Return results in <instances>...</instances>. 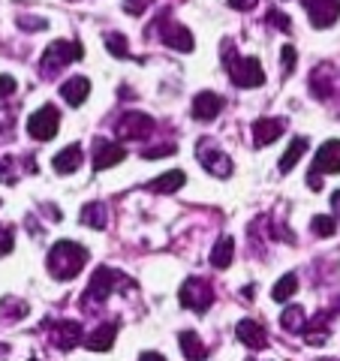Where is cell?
<instances>
[{"label":"cell","instance_id":"obj_19","mask_svg":"<svg viewBox=\"0 0 340 361\" xmlns=\"http://www.w3.org/2000/svg\"><path fill=\"white\" fill-rule=\"evenodd\" d=\"M82 160H85V151L78 148V145H70V148H63V151L51 160V169H54L58 175H70V172H75V169L82 166Z\"/></svg>","mask_w":340,"mask_h":361},{"label":"cell","instance_id":"obj_8","mask_svg":"<svg viewBox=\"0 0 340 361\" xmlns=\"http://www.w3.org/2000/svg\"><path fill=\"white\" fill-rule=\"evenodd\" d=\"M151 130H154V121L148 115H142V111H127L118 123V135L123 142H142L151 135Z\"/></svg>","mask_w":340,"mask_h":361},{"label":"cell","instance_id":"obj_36","mask_svg":"<svg viewBox=\"0 0 340 361\" xmlns=\"http://www.w3.org/2000/svg\"><path fill=\"white\" fill-rule=\"evenodd\" d=\"M9 166H13V160H4V163H0V180H4V184H16L18 175L9 172Z\"/></svg>","mask_w":340,"mask_h":361},{"label":"cell","instance_id":"obj_16","mask_svg":"<svg viewBox=\"0 0 340 361\" xmlns=\"http://www.w3.org/2000/svg\"><path fill=\"white\" fill-rule=\"evenodd\" d=\"M115 334H118V322H106L85 337V346L94 349V353H106V349L115 346Z\"/></svg>","mask_w":340,"mask_h":361},{"label":"cell","instance_id":"obj_15","mask_svg":"<svg viewBox=\"0 0 340 361\" xmlns=\"http://www.w3.org/2000/svg\"><path fill=\"white\" fill-rule=\"evenodd\" d=\"M283 130H286V123H283L280 118H262V121L253 123V142L259 145V148H265V145L280 139Z\"/></svg>","mask_w":340,"mask_h":361},{"label":"cell","instance_id":"obj_11","mask_svg":"<svg viewBox=\"0 0 340 361\" xmlns=\"http://www.w3.org/2000/svg\"><path fill=\"white\" fill-rule=\"evenodd\" d=\"M313 27H332L340 16V0H304Z\"/></svg>","mask_w":340,"mask_h":361},{"label":"cell","instance_id":"obj_2","mask_svg":"<svg viewBox=\"0 0 340 361\" xmlns=\"http://www.w3.org/2000/svg\"><path fill=\"white\" fill-rule=\"evenodd\" d=\"M223 63H226V70H229L232 82L238 87H259V85H265L262 63H259L256 58H238L235 49H232V42H226V49H223Z\"/></svg>","mask_w":340,"mask_h":361},{"label":"cell","instance_id":"obj_17","mask_svg":"<svg viewBox=\"0 0 340 361\" xmlns=\"http://www.w3.org/2000/svg\"><path fill=\"white\" fill-rule=\"evenodd\" d=\"M238 337H241V343L244 346H250V349H265L268 346V334H265V329L259 322H253V319H241L238 322Z\"/></svg>","mask_w":340,"mask_h":361},{"label":"cell","instance_id":"obj_33","mask_svg":"<svg viewBox=\"0 0 340 361\" xmlns=\"http://www.w3.org/2000/svg\"><path fill=\"white\" fill-rule=\"evenodd\" d=\"M9 250H13V229L0 223V256L9 253Z\"/></svg>","mask_w":340,"mask_h":361},{"label":"cell","instance_id":"obj_42","mask_svg":"<svg viewBox=\"0 0 340 361\" xmlns=\"http://www.w3.org/2000/svg\"><path fill=\"white\" fill-rule=\"evenodd\" d=\"M320 361H337V358H320Z\"/></svg>","mask_w":340,"mask_h":361},{"label":"cell","instance_id":"obj_9","mask_svg":"<svg viewBox=\"0 0 340 361\" xmlns=\"http://www.w3.org/2000/svg\"><path fill=\"white\" fill-rule=\"evenodd\" d=\"M160 25V39L169 45V49H175V51H193V33L184 27V25H178V21H157Z\"/></svg>","mask_w":340,"mask_h":361},{"label":"cell","instance_id":"obj_25","mask_svg":"<svg viewBox=\"0 0 340 361\" xmlns=\"http://www.w3.org/2000/svg\"><path fill=\"white\" fill-rule=\"evenodd\" d=\"M298 292V277L296 274H283L277 283H274V292H271V298L274 301H289L292 295Z\"/></svg>","mask_w":340,"mask_h":361},{"label":"cell","instance_id":"obj_26","mask_svg":"<svg viewBox=\"0 0 340 361\" xmlns=\"http://www.w3.org/2000/svg\"><path fill=\"white\" fill-rule=\"evenodd\" d=\"M301 331H304V337H308V343H313V346L325 343L328 341V316H320V319L310 322L308 329H301Z\"/></svg>","mask_w":340,"mask_h":361},{"label":"cell","instance_id":"obj_12","mask_svg":"<svg viewBox=\"0 0 340 361\" xmlns=\"http://www.w3.org/2000/svg\"><path fill=\"white\" fill-rule=\"evenodd\" d=\"M313 172H320V175H337V172H340V142H337V139L325 142L322 148L316 151Z\"/></svg>","mask_w":340,"mask_h":361},{"label":"cell","instance_id":"obj_7","mask_svg":"<svg viewBox=\"0 0 340 361\" xmlns=\"http://www.w3.org/2000/svg\"><path fill=\"white\" fill-rule=\"evenodd\" d=\"M196 160L205 166L211 175H217V178H229V175H232V160H229V157H226L211 139H202V142L196 145Z\"/></svg>","mask_w":340,"mask_h":361},{"label":"cell","instance_id":"obj_34","mask_svg":"<svg viewBox=\"0 0 340 361\" xmlns=\"http://www.w3.org/2000/svg\"><path fill=\"white\" fill-rule=\"evenodd\" d=\"M175 151H178L175 145H163V148H145L142 157L145 160H157V157H166V154H175Z\"/></svg>","mask_w":340,"mask_h":361},{"label":"cell","instance_id":"obj_37","mask_svg":"<svg viewBox=\"0 0 340 361\" xmlns=\"http://www.w3.org/2000/svg\"><path fill=\"white\" fill-rule=\"evenodd\" d=\"M229 6H232V9H253L256 0H229Z\"/></svg>","mask_w":340,"mask_h":361},{"label":"cell","instance_id":"obj_18","mask_svg":"<svg viewBox=\"0 0 340 361\" xmlns=\"http://www.w3.org/2000/svg\"><path fill=\"white\" fill-rule=\"evenodd\" d=\"M87 94H90V82L85 75H73V78H66V82L61 85V97L70 106H82L87 99Z\"/></svg>","mask_w":340,"mask_h":361},{"label":"cell","instance_id":"obj_23","mask_svg":"<svg viewBox=\"0 0 340 361\" xmlns=\"http://www.w3.org/2000/svg\"><path fill=\"white\" fill-rule=\"evenodd\" d=\"M232 256H235V241L232 238H220L211 250V265L214 268H229L232 265Z\"/></svg>","mask_w":340,"mask_h":361},{"label":"cell","instance_id":"obj_40","mask_svg":"<svg viewBox=\"0 0 340 361\" xmlns=\"http://www.w3.org/2000/svg\"><path fill=\"white\" fill-rule=\"evenodd\" d=\"M332 208H334V214H337V217H340V190H337V193L332 196Z\"/></svg>","mask_w":340,"mask_h":361},{"label":"cell","instance_id":"obj_10","mask_svg":"<svg viewBox=\"0 0 340 361\" xmlns=\"http://www.w3.org/2000/svg\"><path fill=\"white\" fill-rule=\"evenodd\" d=\"M49 341L66 353V349H73L75 343H82V341H85V331H82V325L73 322V319L51 322V337H49Z\"/></svg>","mask_w":340,"mask_h":361},{"label":"cell","instance_id":"obj_1","mask_svg":"<svg viewBox=\"0 0 340 361\" xmlns=\"http://www.w3.org/2000/svg\"><path fill=\"white\" fill-rule=\"evenodd\" d=\"M87 265V250L70 238H61L49 250V274L54 280H73Z\"/></svg>","mask_w":340,"mask_h":361},{"label":"cell","instance_id":"obj_27","mask_svg":"<svg viewBox=\"0 0 340 361\" xmlns=\"http://www.w3.org/2000/svg\"><path fill=\"white\" fill-rule=\"evenodd\" d=\"M280 325L286 331H301L304 329V310L301 307H286L280 316Z\"/></svg>","mask_w":340,"mask_h":361},{"label":"cell","instance_id":"obj_21","mask_svg":"<svg viewBox=\"0 0 340 361\" xmlns=\"http://www.w3.org/2000/svg\"><path fill=\"white\" fill-rule=\"evenodd\" d=\"M82 223L90 226V229H106L109 208L103 205V202H87V205L82 208Z\"/></svg>","mask_w":340,"mask_h":361},{"label":"cell","instance_id":"obj_38","mask_svg":"<svg viewBox=\"0 0 340 361\" xmlns=\"http://www.w3.org/2000/svg\"><path fill=\"white\" fill-rule=\"evenodd\" d=\"M308 184H310L313 190H320V187H322V175H320V172H310V175H308Z\"/></svg>","mask_w":340,"mask_h":361},{"label":"cell","instance_id":"obj_28","mask_svg":"<svg viewBox=\"0 0 340 361\" xmlns=\"http://www.w3.org/2000/svg\"><path fill=\"white\" fill-rule=\"evenodd\" d=\"M337 232V220L328 217V214H316L313 217V235H320V238H332Z\"/></svg>","mask_w":340,"mask_h":361},{"label":"cell","instance_id":"obj_31","mask_svg":"<svg viewBox=\"0 0 340 361\" xmlns=\"http://www.w3.org/2000/svg\"><path fill=\"white\" fill-rule=\"evenodd\" d=\"M280 61H283V75H289L292 70H296V61H298V54L292 45H283L280 49Z\"/></svg>","mask_w":340,"mask_h":361},{"label":"cell","instance_id":"obj_14","mask_svg":"<svg viewBox=\"0 0 340 361\" xmlns=\"http://www.w3.org/2000/svg\"><path fill=\"white\" fill-rule=\"evenodd\" d=\"M220 109H223V99L217 94H211V90H202L193 99V118L196 121H214L220 115Z\"/></svg>","mask_w":340,"mask_h":361},{"label":"cell","instance_id":"obj_6","mask_svg":"<svg viewBox=\"0 0 340 361\" xmlns=\"http://www.w3.org/2000/svg\"><path fill=\"white\" fill-rule=\"evenodd\" d=\"M178 298H181V304H184V307L196 310V313H205V310L211 307V304H214V289H211L208 280H202V277H190L187 283L181 286Z\"/></svg>","mask_w":340,"mask_h":361},{"label":"cell","instance_id":"obj_43","mask_svg":"<svg viewBox=\"0 0 340 361\" xmlns=\"http://www.w3.org/2000/svg\"><path fill=\"white\" fill-rule=\"evenodd\" d=\"M30 361H37V358H30Z\"/></svg>","mask_w":340,"mask_h":361},{"label":"cell","instance_id":"obj_41","mask_svg":"<svg viewBox=\"0 0 340 361\" xmlns=\"http://www.w3.org/2000/svg\"><path fill=\"white\" fill-rule=\"evenodd\" d=\"M6 355H9V346H6V343H0V361H6Z\"/></svg>","mask_w":340,"mask_h":361},{"label":"cell","instance_id":"obj_3","mask_svg":"<svg viewBox=\"0 0 340 361\" xmlns=\"http://www.w3.org/2000/svg\"><path fill=\"white\" fill-rule=\"evenodd\" d=\"M61 130V111L54 109L51 103L49 106H40L33 115L28 118V135L30 139H37V142H49L54 139Z\"/></svg>","mask_w":340,"mask_h":361},{"label":"cell","instance_id":"obj_29","mask_svg":"<svg viewBox=\"0 0 340 361\" xmlns=\"http://www.w3.org/2000/svg\"><path fill=\"white\" fill-rule=\"evenodd\" d=\"M106 49L115 54V58H130V49H127V39L121 33H109L106 37Z\"/></svg>","mask_w":340,"mask_h":361},{"label":"cell","instance_id":"obj_20","mask_svg":"<svg viewBox=\"0 0 340 361\" xmlns=\"http://www.w3.org/2000/svg\"><path fill=\"white\" fill-rule=\"evenodd\" d=\"M187 184V175L181 169H172V172H163L160 178H154L148 184V193H178L181 187Z\"/></svg>","mask_w":340,"mask_h":361},{"label":"cell","instance_id":"obj_35","mask_svg":"<svg viewBox=\"0 0 340 361\" xmlns=\"http://www.w3.org/2000/svg\"><path fill=\"white\" fill-rule=\"evenodd\" d=\"M16 94V78L13 75H0V99L13 97Z\"/></svg>","mask_w":340,"mask_h":361},{"label":"cell","instance_id":"obj_22","mask_svg":"<svg viewBox=\"0 0 340 361\" xmlns=\"http://www.w3.org/2000/svg\"><path fill=\"white\" fill-rule=\"evenodd\" d=\"M178 343H181V349H184V355H187L190 361H205L208 349H205V343H202V341H199V337L193 334V331H181Z\"/></svg>","mask_w":340,"mask_h":361},{"label":"cell","instance_id":"obj_4","mask_svg":"<svg viewBox=\"0 0 340 361\" xmlns=\"http://www.w3.org/2000/svg\"><path fill=\"white\" fill-rule=\"evenodd\" d=\"M82 54L85 51H82V45H78V42H63V39L51 42L49 49H45V54H42V73L45 75H54L58 70H63L66 63L78 61Z\"/></svg>","mask_w":340,"mask_h":361},{"label":"cell","instance_id":"obj_13","mask_svg":"<svg viewBox=\"0 0 340 361\" xmlns=\"http://www.w3.org/2000/svg\"><path fill=\"white\" fill-rule=\"evenodd\" d=\"M123 157H127V151H123V145H115V142H106L99 139L97 148H94V169L97 172H103V169H111L118 166Z\"/></svg>","mask_w":340,"mask_h":361},{"label":"cell","instance_id":"obj_24","mask_svg":"<svg viewBox=\"0 0 340 361\" xmlns=\"http://www.w3.org/2000/svg\"><path fill=\"white\" fill-rule=\"evenodd\" d=\"M304 151H308V139L304 135H298V139H292V145L286 148V154L280 157V172H289L292 166H296L301 157H304Z\"/></svg>","mask_w":340,"mask_h":361},{"label":"cell","instance_id":"obj_30","mask_svg":"<svg viewBox=\"0 0 340 361\" xmlns=\"http://www.w3.org/2000/svg\"><path fill=\"white\" fill-rule=\"evenodd\" d=\"M265 21H271V25H274L277 30H283V33H289V30H292V18H289V16H283V13H277V9H268Z\"/></svg>","mask_w":340,"mask_h":361},{"label":"cell","instance_id":"obj_39","mask_svg":"<svg viewBox=\"0 0 340 361\" xmlns=\"http://www.w3.org/2000/svg\"><path fill=\"white\" fill-rule=\"evenodd\" d=\"M139 361H166V358H163L160 353H145V355H142Z\"/></svg>","mask_w":340,"mask_h":361},{"label":"cell","instance_id":"obj_5","mask_svg":"<svg viewBox=\"0 0 340 361\" xmlns=\"http://www.w3.org/2000/svg\"><path fill=\"white\" fill-rule=\"evenodd\" d=\"M123 274L115 268H97L94 271V277H90V283H87V292H85V307H94V304H103L109 295H111V286L121 283Z\"/></svg>","mask_w":340,"mask_h":361},{"label":"cell","instance_id":"obj_32","mask_svg":"<svg viewBox=\"0 0 340 361\" xmlns=\"http://www.w3.org/2000/svg\"><path fill=\"white\" fill-rule=\"evenodd\" d=\"M151 4H154V0H123V9H127L130 16H142Z\"/></svg>","mask_w":340,"mask_h":361}]
</instances>
